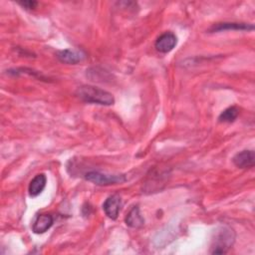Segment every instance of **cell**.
<instances>
[{"label": "cell", "instance_id": "obj_1", "mask_svg": "<svg viewBox=\"0 0 255 255\" xmlns=\"http://www.w3.org/2000/svg\"><path fill=\"white\" fill-rule=\"evenodd\" d=\"M76 96L83 102L90 104H97L103 106L114 105V96L98 87L83 85L76 90Z\"/></svg>", "mask_w": 255, "mask_h": 255}, {"label": "cell", "instance_id": "obj_2", "mask_svg": "<svg viewBox=\"0 0 255 255\" xmlns=\"http://www.w3.org/2000/svg\"><path fill=\"white\" fill-rule=\"evenodd\" d=\"M235 239L234 231L228 226H220L214 232L212 239L211 253L224 254L233 245Z\"/></svg>", "mask_w": 255, "mask_h": 255}, {"label": "cell", "instance_id": "obj_3", "mask_svg": "<svg viewBox=\"0 0 255 255\" xmlns=\"http://www.w3.org/2000/svg\"><path fill=\"white\" fill-rule=\"evenodd\" d=\"M85 178L97 185H112L123 183L127 180L124 174H107L100 171H89L86 173Z\"/></svg>", "mask_w": 255, "mask_h": 255}, {"label": "cell", "instance_id": "obj_4", "mask_svg": "<svg viewBox=\"0 0 255 255\" xmlns=\"http://www.w3.org/2000/svg\"><path fill=\"white\" fill-rule=\"evenodd\" d=\"M177 44V38L172 32H164L155 41V49L160 53L170 52Z\"/></svg>", "mask_w": 255, "mask_h": 255}, {"label": "cell", "instance_id": "obj_5", "mask_svg": "<svg viewBox=\"0 0 255 255\" xmlns=\"http://www.w3.org/2000/svg\"><path fill=\"white\" fill-rule=\"evenodd\" d=\"M121 206H122V199L119 195L115 194V195L109 196L105 200L103 204V209L109 218L117 219L119 212L121 210Z\"/></svg>", "mask_w": 255, "mask_h": 255}, {"label": "cell", "instance_id": "obj_6", "mask_svg": "<svg viewBox=\"0 0 255 255\" xmlns=\"http://www.w3.org/2000/svg\"><path fill=\"white\" fill-rule=\"evenodd\" d=\"M57 58L60 62L65 64H77L81 61H83L86 57L85 53L79 50H71V49H65L57 52Z\"/></svg>", "mask_w": 255, "mask_h": 255}, {"label": "cell", "instance_id": "obj_7", "mask_svg": "<svg viewBox=\"0 0 255 255\" xmlns=\"http://www.w3.org/2000/svg\"><path fill=\"white\" fill-rule=\"evenodd\" d=\"M233 163L239 168H250L255 163V153L253 150H242L233 156Z\"/></svg>", "mask_w": 255, "mask_h": 255}, {"label": "cell", "instance_id": "obj_8", "mask_svg": "<svg viewBox=\"0 0 255 255\" xmlns=\"http://www.w3.org/2000/svg\"><path fill=\"white\" fill-rule=\"evenodd\" d=\"M254 25L253 24H247V23H237V22H224V23H217L209 28L210 33L215 32H221L225 30H253Z\"/></svg>", "mask_w": 255, "mask_h": 255}, {"label": "cell", "instance_id": "obj_9", "mask_svg": "<svg viewBox=\"0 0 255 255\" xmlns=\"http://www.w3.org/2000/svg\"><path fill=\"white\" fill-rule=\"evenodd\" d=\"M53 222H54V219L52 215L40 214L36 217L32 226V230L36 234H42L46 232L53 225Z\"/></svg>", "mask_w": 255, "mask_h": 255}, {"label": "cell", "instance_id": "obj_10", "mask_svg": "<svg viewBox=\"0 0 255 255\" xmlns=\"http://www.w3.org/2000/svg\"><path fill=\"white\" fill-rule=\"evenodd\" d=\"M46 182H47V178L44 173L37 174L29 183V187H28L29 195L32 197L38 196L44 190L46 186Z\"/></svg>", "mask_w": 255, "mask_h": 255}, {"label": "cell", "instance_id": "obj_11", "mask_svg": "<svg viewBox=\"0 0 255 255\" xmlns=\"http://www.w3.org/2000/svg\"><path fill=\"white\" fill-rule=\"evenodd\" d=\"M125 222L128 227L139 228L144 224V219L139 212L138 206H133L125 218Z\"/></svg>", "mask_w": 255, "mask_h": 255}, {"label": "cell", "instance_id": "obj_12", "mask_svg": "<svg viewBox=\"0 0 255 255\" xmlns=\"http://www.w3.org/2000/svg\"><path fill=\"white\" fill-rule=\"evenodd\" d=\"M239 115V110L237 107L232 106L225 109L218 117V121L220 123H232L234 122Z\"/></svg>", "mask_w": 255, "mask_h": 255}, {"label": "cell", "instance_id": "obj_13", "mask_svg": "<svg viewBox=\"0 0 255 255\" xmlns=\"http://www.w3.org/2000/svg\"><path fill=\"white\" fill-rule=\"evenodd\" d=\"M19 4L24 7L25 9H28V10H32V9H35L38 5V2L37 1H33V0H27V1H20Z\"/></svg>", "mask_w": 255, "mask_h": 255}]
</instances>
